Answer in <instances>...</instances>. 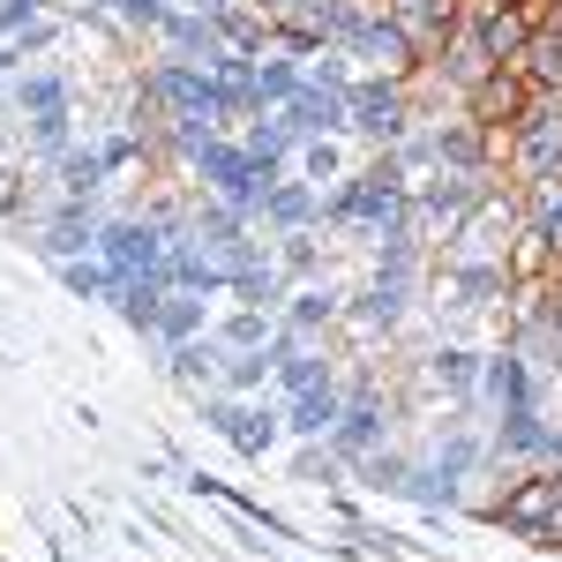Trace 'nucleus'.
<instances>
[{"label":"nucleus","mask_w":562,"mask_h":562,"mask_svg":"<svg viewBox=\"0 0 562 562\" xmlns=\"http://www.w3.org/2000/svg\"><path fill=\"white\" fill-rule=\"evenodd\" d=\"M487 525H503V532H518V540H540V548H562V465L518 473L487 503Z\"/></svg>","instance_id":"nucleus-1"},{"label":"nucleus","mask_w":562,"mask_h":562,"mask_svg":"<svg viewBox=\"0 0 562 562\" xmlns=\"http://www.w3.org/2000/svg\"><path fill=\"white\" fill-rule=\"evenodd\" d=\"M503 173L510 180H555L562 173V98H540L532 113H525L518 128H510V150H503Z\"/></svg>","instance_id":"nucleus-2"},{"label":"nucleus","mask_w":562,"mask_h":562,"mask_svg":"<svg viewBox=\"0 0 562 562\" xmlns=\"http://www.w3.org/2000/svg\"><path fill=\"white\" fill-rule=\"evenodd\" d=\"M532 105H540V90L525 83L518 68H495V76H480V83L465 90V121H473V128H487V135H510Z\"/></svg>","instance_id":"nucleus-3"},{"label":"nucleus","mask_w":562,"mask_h":562,"mask_svg":"<svg viewBox=\"0 0 562 562\" xmlns=\"http://www.w3.org/2000/svg\"><path fill=\"white\" fill-rule=\"evenodd\" d=\"M540 8H548V0H518V8H465V23L480 31V45H487V60H495V68H518V53L532 45Z\"/></svg>","instance_id":"nucleus-4"},{"label":"nucleus","mask_w":562,"mask_h":562,"mask_svg":"<svg viewBox=\"0 0 562 562\" xmlns=\"http://www.w3.org/2000/svg\"><path fill=\"white\" fill-rule=\"evenodd\" d=\"M405 83H368L346 98V128L368 135V143H405Z\"/></svg>","instance_id":"nucleus-5"},{"label":"nucleus","mask_w":562,"mask_h":562,"mask_svg":"<svg viewBox=\"0 0 562 562\" xmlns=\"http://www.w3.org/2000/svg\"><path fill=\"white\" fill-rule=\"evenodd\" d=\"M98 256H105V270H113V278H135V270H143V278H166V256H173V248H166V240H158V225H113V233H105V240H98Z\"/></svg>","instance_id":"nucleus-6"},{"label":"nucleus","mask_w":562,"mask_h":562,"mask_svg":"<svg viewBox=\"0 0 562 562\" xmlns=\"http://www.w3.org/2000/svg\"><path fill=\"white\" fill-rule=\"evenodd\" d=\"M383 15L420 45V60H435V45L465 23V0H383Z\"/></svg>","instance_id":"nucleus-7"},{"label":"nucleus","mask_w":562,"mask_h":562,"mask_svg":"<svg viewBox=\"0 0 562 562\" xmlns=\"http://www.w3.org/2000/svg\"><path fill=\"white\" fill-rule=\"evenodd\" d=\"M518 76L540 98H562V0L540 8V23H532V45L518 53Z\"/></svg>","instance_id":"nucleus-8"},{"label":"nucleus","mask_w":562,"mask_h":562,"mask_svg":"<svg viewBox=\"0 0 562 562\" xmlns=\"http://www.w3.org/2000/svg\"><path fill=\"white\" fill-rule=\"evenodd\" d=\"M15 105L31 113V128H38L45 150H60V143H68V90H60V76H23Z\"/></svg>","instance_id":"nucleus-9"},{"label":"nucleus","mask_w":562,"mask_h":562,"mask_svg":"<svg viewBox=\"0 0 562 562\" xmlns=\"http://www.w3.org/2000/svg\"><path fill=\"white\" fill-rule=\"evenodd\" d=\"M435 68H442V83L458 90V98H465V90H473L480 76H495V60H487V45H480V31H473V23H458L450 38L435 45Z\"/></svg>","instance_id":"nucleus-10"},{"label":"nucleus","mask_w":562,"mask_h":562,"mask_svg":"<svg viewBox=\"0 0 562 562\" xmlns=\"http://www.w3.org/2000/svg\"><path fill=\"white\" fill-rule=\"evenodd\" d=\"M338 413H346V405H338V390H330V375H323V383L293 390V413H285V428H293V435H330V428H338Z\"/></svg>","instance_id":"nucleus-11"},{"label":"nucleus","mask_w":562,"mask_h":562,"mask_svg":"<svg viewBox=\"0 0 562 562\" xmlns=\"http://www.w3.org/2000/svg\"><path fill=\"white\" fill-rule=\"evenodd\" d=\"M217 428L233 435L240 450H270V442H278V413H248V405H217Z\"/></svg>","instance_id":"nucleus-12"},{"label":"nucleus","mask_w":562,"mask_h":562,"mask_svg":"<svg viewBox=\"0 0 562 562\" xmlns=\"http://www.w3.org/2000/svg\"><path fill=\"white\" fill-rule=\"evenodd\" d=\"M532 225L548 233V248H555V262H562V173L532 180Z\"/></svg>","instance_id":"nucleus-13"},{"label":"nucleus","mask_w":562,"mask_h":562,"mask_svg":"<svg viewBox=\"0 0 562 562\" xmlns=\"http://www.w3.org/2000/svg\"><path fill=\"white\" fill-rule=\"evenodd\" d=\"M195 323H203V307L188 301V293H166V307H158V330H166V338H188Z\"/></svg>","instance_id":"nucleus-14"},{"label":"nucleus","mask_w":562,"mask_h":562,"mask_svg":"<svg viewBox=\"0 0 562 562\" xmlns=\"http://www.w3.org/2000/svg\"><path fill=\"white\" fill-rule=\"evenodd\" d=\"M262 338H270V323H262L256 307H248V315H233V323H225V346H233V352H262Z\"/></svg>","instance_id":"nucleus-15"},{"label":"nucleus","mask_w":562,"mask_h":562,"mask_svg":"<svg viewBox=\"0 0 562 562\" xmlns=\"http://www.w3.org/2000/svg\"><path fill=\"white\" fill-rule=\"evenodd\" d=\"M180 383H217V352L211 346H180Z\"/></svg>","instance_id":"nucleus-16"},{"label":"nucleus","mask_w":562,"mask_h":562,"mask_svg":"<svg viewBox=\"0 0 562 562\" xmlns=\"http://www.w3.org/2000/svg\"><path fill=\"white\" fill-rule=\"evenodd\" d=\"M262 203H270V217H278V225H301V217H307V188H270Z\"/></svg>","instance_id":"nucleus-17"},{"label":"nucleus","mask_w":562,"mask_h":562,"mask_svg":"<svg viewBox=\"0 0 562 562\" xmlns=\"http://www.w3.org/2000/svg\"><path fill=\"white\" fill-rule=\"evenodd\" d=\"M330 315H338V307H330V293H301V307H293V323H301V330L330 323Z\"/></svg>","instance_id":"nucleus-18"},{"label":"nucleus","mask_w":562,"mask_h":562,"mask_svg":"<svg viewBox=\"0 0 562 562\" xmlns=\"http://www.w3.org/2000/svg\"><path fill=\"white\" fill-rule=\"evenodd\" d=\"M15 203H23V173H15V166H0V217L15 211Z\"/></svg>","instance_id":"nucleus-19"},{"label":"nucleus","mask_w":562,"mask_h":562,"mask_svg":"<svg viewBox=\"0 0 562 562\" xmlns=\"http://www.w3.org/2000/svg\"><path fill=\"white\" fill-rule=\"evenodd\" d=\"M307 173H338V143H307Z\"/></svg>","instance_id":"nucleus-20"},{"label":"nucleus","mask_w":562,"mask_h":562,"mask_svg":"<svg viewBox=\"0 0 562 562\" xmlns=\"http://www.w3.org/2000/svg\"><path fill=\"white\" fill-rule=\"evenodd\" d=\"M465 8H518V0H465Z\"/></svg>","instance_id":"nucleus-21"}]
</instances>
